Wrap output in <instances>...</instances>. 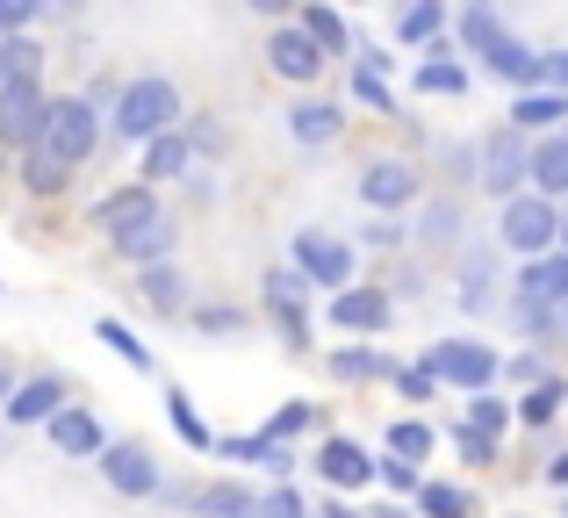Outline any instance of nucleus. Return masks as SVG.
<instances>
[{
    "mask_svg": "<svg viewBox=\"0 0 568 518\" xmlns=\"http://www.w3.org/2000/svg\"><path fill=\"white\" fill-rule=\"evenodd\" d=\"M94 224L109 231L115 245H123V238H138L144 224H159V195H152V187H115V195H101Z\"/></svg>",
    "mask_w": 568,
    "mask_h": 518,
    "instance_id": "nucleus-6",
    "label": "nucleus"
},
{
    "mask_svg": "<svg viewBox=\"0 0 568 518\" xmlns=\"http://www.w3.org/2000/svg\"><path fill=\"white\" fill-rule=\"evenodd\" d=\"M0 396H8V367H0Z\"/></svg>",
    "mask_w": 568,
    "mask_h": 518,
    "instance_id": "nucleus-49",
    "label": "nucleus"
},
{
    "mask_svg": "<svg viewBox=\"0 0 568 518\" xmlns=\"http://www.w3.org/2000/svg\"><path fill=\"white\" fill-rule=\"evenodd\" d=\"M22 181L37 187V195H58V187H65V166H51V159L43 152H29V166H22Z\"/></svg>",
    "mask_w": 568,
    "mask_h": 518,
    "instance_id": "nucleus-33",
    "label": "nucleus"
},
{
    "mask_svg": "<svg viewBox=\"0 0 568 518\" xmlns=\"http://www.w3.org/2000/svg\"><path fill=\"white\" fill-rule=\"evenodd\" d=\"M288 130H295V144H332L338 138V109L303 101V109H288Z\"/></svg>",
    "mask_w": 568,
    "mask_h": 518,
    "instance_id": "nucleus-18",
    "label": "nucleus"
},
{
    "mask_svg": "<svg viewBox=\"0 0 568 518\" xmlns=\"http://www.w3.org/2000/svg\"><path fill=\"white\" fill-rule=\"evenodd\" d=\"M561 309H568V303H561Z\"/></svg>",
    "mask_w": 568,
    "mask_h": 518,
    "instance_id": "nucleus-52",
    "label": "nucleus"
},
{
    "mask_svg": "<svg viewBox=\"0 0 568 518\" xmlns=\"http://www.w3.org/2000/svg\"><path fill=\"white\" fill-rule=\"evenodd\" d=\"M483 58H489V72H497V80L518 87V94H532V87H540V58H532L526 43L511 37V29H504L497 43H483Z\"/></svg>",
    "mask_w": 568,
    "mask_h": 518,
    "instance_id": "nucleus-10",
    "label": "nucleus"
},
{
    "mask_svg": "<svg viewBox=\"0 0 568 518\" xmlns=\"http://www.w3.org/2000/svg\"><path fill=\"white\" fill-rule=\"evenodd\" d=\"M425 231H432V238H454V231H460V210H454V202H432V210H425Z\"/></svg>",
    "mask_w": 568,
    "mask_h": 518,
    "instance_id": "nucleus-36",
    "label": "nucleus"
},
{
    "mask_svg": "<svg viewBox=\"0 0 568 518\" xmlns=\"http://www.w3.org/2000/svg\"><path fill=\"white\" fill-rule=\"evenodd\" d=\"M101 346H115V353H123L130 367H138V375H152V353H144V346H138V338H130V332H123L115 317H101Z\"/></svg>",
    "mask_w": 568,
    "mask_h": 518,
    "instance_id": "nucleus-30",
    "label": "nucleus"
},
{
    "mask_svg": "<svg viewBox=\"0 0 568 518\" xmlns=\"http://www.w3.org/2000/svg\"><path fill=\"white\" fill-rule=\"evenodd\" d=\"M446 22V8H439V0H425V8H403V22H396V37H410V43H425L432 37V29H439Z\"/></svg>",
    "mask_w": 568,
    "mask_h": 518,
    "instance_id": "nucleus-31",
    "label": "nucleus"
},
{
    "mask_svg": "<svg viewBox=\"0 0 568 518\" xmlns=\"http://www.w3.org/2000/svg\"><path fill=\"white\" fill-rule=\"evenodd\" d=\"M382 483H388V490H417V468H403V461H388V468H382Z\"/></svg>",
    "mask_w": 568,
    "mask_h": 518,
    "instance_id": "nucleus-44",
    "label": "nucleus"
},
{
    "mask_svg": "<svg viewBox=\"0 0 568 518\" xmlns=\"http://www.w3.org/2000/svg\"><path fill=\"white\" fill-rule=\"evenodd\" d=\"M547 483H555V490H568V454H555V461H547Z\"/></svg>",
    "mask_w": 568,
    "mask_h": 518,
    "instance_id": "nucleus-45",
    "label": "nucleus"
},
{
    "mask_svg": "<svg viewBox=\"0 0 568 518\" xmlns=\"http://www.w3.org/2000/svg\"><path fill=\"white\" fill-rule=\"evenodd\" d=\"M181 166H187V138H181V130H166V138L144 144V173H152V181H173Z\"/></svg>",
    "mask_w": 568,
    "mask_h": 518,
    "instance_id": "nucleus-21",
    "label": "nucleus"
},
{
    "mask_svg": "<svg viewBox=\"0 0 568 518\" xmlns=\"http://www.w3.org/2000/svg\"><path fill=\"white\" fill-rule=\"evenodd\" d=\"M173 115H181V87L159 80V72H152V80H130L123 101H115V130H123V138H144V144L166 138Z\"/></svg>",
    "mask_w": 568,
    "mask_h": 518,
    "instance_id": "nucleus-1",
    "label": "nucleus"
},
{
    "mask_svg": "<svg viewBox=\"0 0 568 518\" xmlns=\"http://www.w3.org/2000/svg\"><path fill=\"white\" fill-rule=\"evenodd\" d=\"M194 324L202 332H237V309H194Z\"/></svg>",
    "mask_w": 568,
    "mask_h": 518,
    "instance_id": "nucleus-42",
    "label": "nucleus"
},
{
    "mask_svg": "<svg viewBox=\"0 0 568 518\" xmlns=\"http://www.w3.org/2000/svg\"><path fill=\"white\" fill-rule=\"evenodd\" d=\"M115 253H130V260H144V266H152V260H166V253H173V231H166V216H159V224H144L138 238H123Z\"/></svg>",
    "mask_w": 568,
    "mask_h": 518,
    "instance_id": "nucleus-25",
    "label": "nucleus"
},
{
    "mask_svg": "<svg viewBox=\"0 0 568 518\" xmlns=\"http://www.w3.org/2000/svg\"><path fill=\"white\" fill-rule=\"evenodd\" d=\"M303 425H310V404H288V410H281V418L266 425L260 439H274V447H281V439H288V433H303Z\"/></svg>",
    "mask_w": 568,
    "mask_h": 518,
    "instance_id": "nucleus-37",
    "label": "nucleus"
},
{
    "mask_svg": "<svg viewBox=\"0 0 568 518\" xmlns=\"http://www.w3.org/2000/svg\"><path fill=\"white\" fill-rule=\"evenodd\" d=\"M353 87H361V101H367V109H388V80H382L375 65H361V80H353Z\"/></svg>",
    "mask_w": 568,
    "mask_h": 518,
    "instance_id": "nucleus-40",
    "label": "nucleus"
},
{
    "mask_svg": "<svg viewBox=\"0 0 568 518\" xmlns=\"http://www.w3.org/2000/svg\"><path fill=\"white\" fill-rule=\"evenodd\" d=\"M561 115H568V94H547V87H532V94H518L511 123H518V130H547V123H561Z\"/></svg>",
    "mask_w": 568,
    "mask_h": 518,
    "instance_id": "nucleus-19",
    "label": "nucleus"
},
{
    "mask_svg": "<svg viewBox=\"0 0 568 518\" xmlns=\"http://www.w3.org/2000/svg\"><path fill=\"white\" fill-rule=\"evenodd\" d=\"M266 58H274V72H281V80H317V72H324V51L303 37V29H274Z\"/></svg>",
    "mask_w": 568,
    "mask_h": 518,
    "instance_id": "nucleus-9",
    "label": "nucleus"
},
{
    "mask_svg": "<svg viewBox=\"0 0 568 518\" xmlns=\"http://www.w3.org/2000/svg\"><path fill=\"white\" fill-rule=\"evenodd\" d=\"M138 295H144V303H152V309H181V274H173V266H152Z\"/></svg>",
    "mask_w": 568,
    "mask_h": 518,
    "instance_id": "nucleus-28",
    "label": "nucleus"
},
{
    "mask_svg": "<svg viewBox=\"0 0 568 518\" xmlns=\"http://www.w3.org/2000/svg\"><path fill=\"white\" fill-rule=\"evenodd\" d=\"M361 195L375 202V210H396V202H410V195H417V173H410V166H396V159H388V166H367Z\"/></svg>",
    "mask_w": 568,
    "mask_h": 518,
    "instance_id": "nucleus-16",
    "label": "nucleus"
},
{
    "mask_svg": "<svg viewBox=\"0 0 568 518\" xmlns=\"http://www.w3.org/2000/svg\"><path fill=\"white\" fill-rule=\"evenodd\" d=\"M561 404H568V389H561V382H540V389L526 396V425H547Z\"/></svg>",
    "mask_w": 568,
    "mask_h": 518,
    "instance_id": "nucleus-32",
    "label": "nucleus"
},
{
    "mask_svg": "<svg viewBox=\"0 0 568 518\" xmlns=\"http://www.w3.org/2000/svg\"><path fill=\"white\" fill-rule=\"evenodd\" d=\"M375 353H338V375H353V382H361V375H375Z\"/></svg>",
    "mask_w": 568,
    "mask_h": 518,
    "instance_id": "nucleus-41",
    "label": "nucleus"
},
{
    "mask_svg": "<svg viewBox=\"0 0 568 518\" xmlns=\"http://www.w3.org/2000/svg\"><path fill=\"white\" fill-rule=\"evenodd\" d=\"M561 144H568V130H561Z\"/></svg>",
    "mask_w": 568,
    "mask_h": 518,
    "instance_id": "nucleus-51",
    "label": "nucleus"
},
{
    "mask_svg": "<svg viewBox=\"0 0 568 518\" xmlns=\"http://www.w3.org/2000/svg\"><path fill=\"white\" fill-rule=\"evenodd\" d=\"M37 130H43V87L8 80L0 87V144H37Z\"/></svg>",
    "mask_w": 568,
    "mask_h": 518,
    "instance_id": "nucleus-7",
    "label": "nucleus"
},
{
    "mask_svg": "<svg viewBox=\"0 0 568 518\" xmlns=\"http://www.w3.org/2000/svg\"><path fill=\"white\" fill-rule=\"evenodd\" d=\"M388 454H396L403 468L425 461V454H432V433H425V425H388Z\"/></svg>",
    "mask_w": 568,
    "mask_h": 518,
    "instance_id": "nucleus-27",
    "label": "nucleus"
},
{
    "mask_svg": "<svg viewBox=\"0 0 568 518\" xmlns=\"http://www.w3.org/2000/svg\"><path fill=\"white\" fill-rule=\"evenodd\" d=\"M497 425H511V410H504L497 396H475V425H468V433H483V439H489Z\"/></svg>",
    "mask_w": 568,
    "mask_h": 518,
    "instance_id": "nucleus-35",
    "label": "nucleus"
},
{
    "mask_svg": "<svg viewBox=\"0 0 568 518\" xmlns=\"http://www.w3.org/2000/svg\"><path fill=\"white\" fill-rule=\"evenodd\" d=\"M555 238H561V253H568V210H555Z\"/></svg>",
    "mask_w": 568,
    "mask_h": 518,
    "instance_id": "nucleus-46",
    "label": "nucleus"
},
{
    "mask_svg": "<svg viewBox=\"0 0 568 518\" xmlns=\"http://www.w3.org/2000/svg\"><path fill=\"white\" fill-rule=\"evenodd\" d=\"M303 37L317 43L324 58H332V51H346V22H338L332 8H310V14H303Z\"/></svg>",
    "mask_w": 568,
    "mask_h": 518,
    "instance_id": "nucleus-24",
    "label": "nucleus"
},
{
    "mask_svg": "<svg viewBox=\"0 0 568 518\" xmlns=\"http://www.w3.org/2000/svg\"><path fill=\"white\" fill-rule=\"evenodd\" d=\"M101 476H109L123 497H152L159 490V461L144 447H130V439L123 447H101Z\"/></svg>",
    "mask_w": 568,
    "mask_h": 518,
    "instance_id": "nucleus-8",
    "label": "nucleus"
},
{
    "mask_svg": "<svg viewBox=\"0 0 568 518\" xmlns=\"http://www.w3.org/2000/svg\"><path fill=\"white\" fill-rule=\"evenodd\" d=\"M504 245H511V253H526V260L555 253V202H540V195L504 202Z\"/></svg>",
    "mask_w": 568,
    "mask_h": 518,
    "instance_id": "nucleus-4",
    "label": "nucleus"
},
{
    "mask_svg": "<svg viewBox=\"0 0 568 518\" xmlns=\"http://www.w3.org/2000/svg\"><path fill=\"white\" fill-rule=\"evenodd\" d=\"M317 468H324V483H338V490H361V483L375 476V461H367V454L353 447V439H324Z\"/></svg>",
    "mask_w": 568,
    "mask_h": 518,
    "instance_id": "nucleus-15",
    "label": "nucleus"
},
{
    "mask_svg": "<svg viewBox=\"0 0 568 518\" xmlns=\"http://www.w3.org/2000/svg\"><path fill=\"white\" fill-rule=\"evenodd\" d=\"M332 324H346V332H382V324H388V295H382V288H346V295H332Z\"/></svg>",
    "mask_w": 568,
    "mask_h": 518,
    "instance_id": "nucleus-13",
    "label": "nucleus"
},
{
    "mask_svg": "<svg viewBox=\"0 0 568 518\" xmlns=\"http://www.w3.org/2000/svg\"><path fill=\"white\" fill-rule=\"evenodd\" d=\"M532 181H540V202H547V195H568V144H561V138L532 152Z\"/></svg>",
    "mask_w": 568,
    "mask_h": 518,
    "instance_id": "nucleus-20",
    "label": "nucleus"
},
{
    "mask_svg": "<svg viewBox=\"0 0 568 518\" xmlns=\"http://www.w3.org/2000/svg\"><path fill=\"white\" fill-rule=\"evenodd\" d=\"M173 425H181V439H187V447H216V439H209V425L187 410V396H173Z\"/></svg>",
    "mask_w": 568,
    "mask_h": 518,
    "instance_id": "nucleus-34",
    "label": "nucleus"
},
{
    "mask_svg": "<svg viewBox=\"0 0 568 518\" xmlns=\"http://www.w3.org/2000/svg\"><path fill=\"white\" fill-rule=\"evenodd\" d=\"M29 22H37V0H0V29H8V37H22Z\"/></svg>",
    "mask_w": 568,
    "mask_h": 518,
    "instance_id": "nucleus-38",
    "label": "nucleus"
},
{
    "mask_svg": "<svg viewBox=\"0 0 568 518\" xmlns=\"http://www.w3.org/2000/svg\"><path fill=\"white\" fill-rule=\"evenodd\" d=\"M417 511H425V518H468V490H446V483H417Z\"/></svg>",
    "mask_w": 568,
    "mask_h": 518,
    "instance_id": "nucleus-23",
    "label": "nucleus"
},
{
    "mask_svg": "<svg viewBox=\"0 0 568 518\" xmlns=\"http://www.w3.org/2000/svg\"><path fill=\"white\" fill-rule=\"evenodd\" d=\"M332 518H361V511H332Z\"/></svg>",
    "mask_w": 568,
    "mask_h": 518,
    "instance_id": "nucleus-50",
    "label": "nucleus"
},
{
    "mask_svg": "<svg viewBox=\"0 0 568 518\" xmlns=\"http://www.w3.org/2000/svg\"><path fill=\"white\" fill-rule=\"evenodd\" d=\"M417 87H425V94H460V87H468V72H460L446 51H432L425 65H417Z\"/></svg>",
    "mask_w": 568,
    "mask_h": 518,
    "instance_id": "nucleus-22",
    "label": "nucleus"
},
{
    "mask_svg": "<svg viewBox=\"0 0 568 518\" xmlns=\"http://www.w3.org/2000/svg\"><path fill=\"white\" fill-rule=\"evenodd\" d=\"M51 439H58V454H101V418H87V410H58Z\"/></svg>",
    "mask_w": 568,
    "mask_h": 518,
    "instance_id": "nucleus-17",
    "label": "nucleus"
},
{
    "mask_svg": "<svg viewBox=\"0 0 568 518\" xmlns=\"http://www.w3.org/2000/svg\"><path fill=\"white\" fill-rule=\"evenodd\" d=\"M518 173H526V159H518V144H511V138H497V144H489V173H483V181H489V187L504 195V187H511Z\"/></svg>",
    "mask_w": 568,
    "mask_h": 518,
    "instance_id": "nucleus-26",
    "label": "nucleus"
},
{
    "mask_svg": "<svg viewBox=\"0 0 568 518\" xmlns=\"http://www.w3.org/2000/svg\"><path fill=\"white\" fill-rule=\"evenodd\" d=\"M295 274L310 288H353V253L324 231H295Z\"/></svg>",
    "mask_w": 568,
    "mask_h": 518,
    "instance_id": "nucleus-3",
    "label": "nucleus"
},
{
    "mask_svg": "<svg viewBox=\"0 0 568 518\" xmlns=\"http://www.w3.org/2000/svg\"><path fill=\"white\" fill-rule=\"evenodd\" d=\"M518 288H526V303L561 309L568 303V253H540V260L526 266V281H518Z\"/></svg>",
    "mask_w": 568,
    "mask_h": 518,
    "instance_id": "nucleus-12",
    "label": "nucleus"
},
{
    "mask_svg": "<svg viewBox=\"0 0 568 518\" xmlns=\"http://www.w3.org/2000/svg\"><path fill=\"white\" fill-rule=\"evenodd\" d=\"M266 295H274V309H281V332H288L295 346H310V324H303V295H310V281L295 274V266H281V274H266Z\"/></svg>",
    "mask_w": 568,
    "mask_h": 518,
    "instance_id": "nucleus-11",
    "label": "nucleus"
},
{
    "mask_svg": "<svg viewBox=\"0 0 568 518\" xmlns=\"http://www.w3.org/2000/svg\"><path fill=\"white\" fill-rule=\"evenodd\" d=\"M37 152L51 159V166H80V159L94 152V101H43Z\"/></svg>",
    "mask_w": 568,
    "mask_h": 518,
    "instance_id": "nucleus-2",
    "label": "nucleus"
},
{
    "mask_svg": "<svg viewBox=\"0 0 568 518\" xmlns=\"http://www.w3.org/2000/svg\"><path fill=\"white\" fill-rule=\"evenodd\" d=\"M252 518H303V497H295V490H274L266 505H252Z\"/></svg>",
    "mask_w": 568,
    "mask_h": 518,
    "instance_id": "nucleus-39",
    "label": "nucleus"
},
{
    "mask_svg": "<svg viewBox=\"0 0 568 518\" xmlns=\"http://www.w3.org/2000/svg\"><path fill=\"white\" fill-rule=\"evenodd\" d=\"M58 404H65V382L37 375V382H22V389L8 396V418L14 425H43V418H58Z\"/></svg>",
    "mask_w": 568,
    "mask_h": 518,
    "instance_id": "nucleus-14",
    "label": "nucleus"
},
{
    "mask_svg": "<svg viewBox=\"0 0 568 518\" xmlns=\"http://www.w3.org/2000/svg\"><path fill=\"white\" fill-rule=\"evenodd\" d=\"M425 375L460 382V389H483V382L497 375V346H483V338H446V346H432Z\"/></svg>",
    "mask_w": 568,
    "mask_h": 518,
    "instance_id": "nucleus-5",
    "label": "nucleus"
},
{
    "mask_svg": "<svg viewBox=\"0 0 568 518\" xmlns=\"http://www.w3.org/2000/svg\"><path fill=\"white\" fill-rule=\"evenodd\" d=\"M540 80H555L561 94H568V51H555V58H540Z\"/></svg>",
    "mask_w": 568,
    "mask_h": 518,
    "instance_id": "nucleus-43",
    "label": "nucleus"
},
{
    "mask_svg": "<svg viewBox=\"0 0 568 518\" xmlns=\"http://www.w3.org/2000/svg\"><path fill=\"white\" fill-rule=\"evenodd\" d=\"M0 87H8V58H0Z\"/></svg>",
    "mask_w": 568,
    "mask_h": 518,
    "instance_id": "nucleus-48",
    "label": "nucleus"
},
{
    "mask_svg": "<svg viewBox=\"0 0 568 518\" xmlns=\"http://www.w3.org/2000/svg\"><path fill=\"white\" fill-rule=\"evenodd\" d=\"M202 518H252V497L231 490V483H216V490H202Z\"/></svg>",
    "mask_w": 568,
    "mask_h": 518,
    "instance_id": "nucleus-29",
    "label": "nucleus"
},
{
    "mask_svg": "<svg viewBox=\"0 0 568 518\" xmlns=\"http://www.w3.org/2000/svg\"><path fill=\"white\" fill-rule=\"evenodd\" d=\"M375 518H410V511H396V505H388V511H375Z\"/></svg>",
    "mask_w": 568,
    "mask_h": 518,
    "instance_id": "nucleus-47",
    "label": "nucleus"
}]
</instances>
